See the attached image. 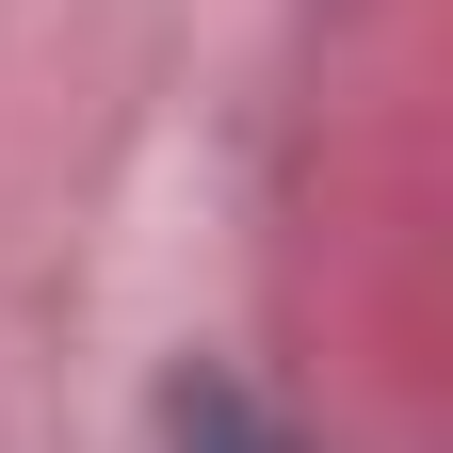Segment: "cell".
Wrapping results in <instances>:
<instances>
[{
	"label": "cell",
	"instance_id": "obj_1",
	"mask_svg": "<svg viewBox=\"0 0 453 453\" xmlns=\"http://www.w3.org/2000/svg\"><path fill=\"white\" fill-rule=\"evenodd\" d=\"M146 437L162 453H308V421L275 405L259 372H226V357H179V372H162L146 388Z\"/></svg>",
	"mask_w": 453,
	"mask_h": 453
}]
</instances>
